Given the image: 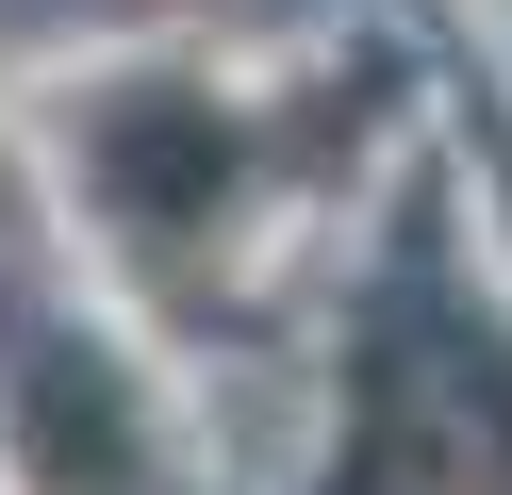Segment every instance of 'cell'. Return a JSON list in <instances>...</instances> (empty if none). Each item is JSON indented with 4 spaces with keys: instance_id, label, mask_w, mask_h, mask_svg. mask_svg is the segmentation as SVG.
Returning a JSON list of instances; mask_svg holds the SVG:
<instances>
[{
    "instance_id": "7a4b0ae2",
    "label": "cell",
    "mask_w": 512,
    "mask_h": 495,
    "mask_svg": "<svg viewBox=\"0 0 512 495\" xmlns=\"http://www.w3.org/2000/svg\"><path fill=\"white\" fill-rule=\"evenodd\" d=\"M0 347H17V462H34V495H166V446H149L133 380H116L83 330L17 314Z\"/></svg>"
},
{
    "instance_id": "3957f363",
    "label": "cell",
    "mask_w": 512,
    "mask_h": 495,
    "mask_svg": "<svg viewBox=\"0 0 512 495\" xmlns=\"http://www.w3.org/2000/svg\"><path fill=\"white\" fill-rule=\"evenodd\" d=\"M232 165H248V132L215 116L199 83H116L100 116H83V182H100V215L116 231H199L215 198H232Z\"/></svg>"
},
{
    "instance_id": "6da1fadb",
    "label": "cell",
    "mask_w": 512,
    "mask_h": 495,
    "mask_svg": "<svg viewBox=\"0 0 512 495\" xmlns=\"http://www.w3.org/2000/svg\"><path fill=\"white\" fill-rule=\"evenodd\" d=\"M331 495H512V363L413 297L397 347L364 363V429H347Z\"/></svg>"
}]
</instances>
